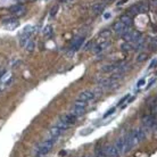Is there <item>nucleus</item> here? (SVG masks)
Instances as JSON below:
<instances>
[{
    "mask_svg": "<svg viewBox=\"0 0 157 157\" xmlns=\"http://www.w3.org/2000/svg\"><path fill=\"white\" fill-rule=\"evenodd\" d=\"M56 141H57V139H55V138L47 137L46 138V140L42 141L40 145L38 146V148H36V151H34V155H36V157L46 156L47 154L50 153V150H51L52 147L55 146Z\"/></svg>",
    "mask_w": 157,
    "mask_h": 157,
    "instance_id": "obj_1",
    "label": "nucleus"
},
{
    "mask_svg": "<svg viewBox=\"0 0 157 157\" xmlns=\"http://www.w3.org/2000/svg\"><path fill=\"white\" fill-rule=\"evenodd\" d=\"M77 117L74 116L73 114L69 113V114H65L63 116L57 121V123L55 124V126H57L59 130H62L63 132L66 131L67 129H69L72 125H74V123L77 122Z\"/></svg>",
    "mask_w": 157,
    "mask_h": 157,
    "instance_id": "obj_2",
    "label": "nucleus"
},
{
    "mask_svg": "<svg viewBox=\"0 0 157 157\" xmlns=\"http://www.w3.org/2000/svg\"><path fill=\"white\" fill-rule=\"evenodd\" d=\"M87 106H88L87 103L77 100L75 101V104L73 105V107L69 113L73 114L77 118H79V117H81L82 115H84V113L87 112Z\"/></svg>",
    "mask_w": 157,
    "mask_h": 157,
    "instance_id": "obj_3",
    "label": "nucleus"
},
{
    "mask_svg": "<svg viewBox=\"0 0 157 157\" xmlns=\"http://www.w3.org/2000/svg\"><path fill=\"white\" fill-rule=\"evenodd\" d=\"M97 98V95L95 92V90H84L77 96V100L79 101H83V103H90V101L95 100Z\"/></svg>",
    "mask_w": 157,
    "mask_h": 157,
    "instance_id": "obj_4",
    "label": "nucleus"
},
{
    "mask_svg": "<svg viewBox=\"0 0 157 157\" xmlns=\"http://www.w3.org/2000/svg\"><path fill=\"white\" fill-rule=\"evenodd\" d=\"M84 36H75L74 39H73V41H72V43H71V47H69V56H72V55H74L75 54V51L77 50H79V49L82 47V44L84 43Z\"/></svg>",
    "mask_w": 157,
    "mask_h": 157,
    "instance_id": "obj_5",
    "label": "nucleus"
},
{
    "mask_svg": "<svg viewBox=\"0 0 157 157\" xmlns=\"http://www.w3.org/2000/svg\"><path fill=\"white\" fill-rule=\"evenodd\" d=\"M110 46V41L107 39V40H104L101 41V42H98V43L95 44V47H93L92 51L95 55H99L101 52L104 51L105 49H107Z\"/></svg>",
    "mask_w": 157,
    "mask_h": 157,
    "instance_id": "obj_6",
    "label": "nucleus"
},
{
    "mask_svg": "<svg viewBox=\"0 0 157 157\" xmlns=\"http://www.w3.org/2000/svg\"><path fill=\"white\" fill-rule=\"evenodd\" d=\"M124 62H115V63H110V64H106L104 65L100 69V71L103 73H114L116 71Z\"/></svg>",
    "mask_w": 157,
    "mask_h": 157,
    "instance_id": "obj_7",
    "label": "nucleus"
},
{
    "mask_svg": "<svg viewBox=\"0 0 157 157\" xmlns=\"http://www.w3.org/2000/svg\"><path fill=\"white\" fill-rule=\"evenodd\" d=\"M113 30L114 32L116 33L117 36H122L123 33H125L128 30H130L129 26H126L125 24H123L121 21H117V22H115L113 25Z\"/></svg>",
    "mask_w": 157,
    "mask_h": 157,
    "instance_id": "obj_8",
    "label": "nucleus"
},
{
    "mask_svg": "<svg viewBox=\"0 0 157 157\" xmlns=\"http://www.w3.org/2000/svg\"><path fill=\"white\" fill-rule=\"evenodd\" d=\"M9 12L12 13L13 15H15V16H23L25 14V7L21 4L14 5L9 8Z\"/></svg>",
    "mask_w": 157,
    "mask_h": 157,
    "instance_id": "obj_9",
    "label": "nucleus"
},
{
    "mask_svg": "<svg viewBox=\"0 0 157 157\" xmlns=\"http://www.w3.org/2000/svg\"><path fill=\"white\" fill-rule=\"evenodd\" d=\"M105 7H106V2H97V4L91 6V14L92 15H99L104 12Z\"/></svg>",
    "mask_w": 157,
    "mask_h": 157,
    "instance_id": "obj_10",
    "label": "nucleus"
},
{
    "mask_svg": "<svg viewBox=\"0 0 157 157\" xmlns=\"http://www.w3.org/2000/svg\"><path fill=\"white\" fill-rule=\"evenodd\" d=\"M2 24H4V26H6V28L13 30V28H15L17 25H18V21H17L16 18L10 17V18H6V20L2 21Z\"/></svg>",
    "mask_w": 157,
    "mask_h": 157,
    "instance_id": "obj_11",
    "label": "nucleus"
},
{
    "mask_svg": "<svg viewBox=\"0 0 157 157\" xmlns=\"http://www.w3.org/2000/svg\"><path fill=\"white\" fill-rule=\"evenodd\" d=\"M121 21L123 24H125L126 26H131V24H132V17L130 16V15H128V14H125V15H122L121 17H120V20Z\"/></svg>",
    "mask_w": 157,
    "mask_h": 157,
    "instance_id": "obj_12",
    "label": "nucleus"
},
{
    "mask_svg": "<svg viewBox=\"0 0 157 157\" xmlns=\"http://www.w3.org/2000/svg\"><path fill=\"white\" fill-rule=\"evenodd\" d=\"M138 6V10H139V14H142V13H146L148 10V2L146 1H140L137 4Z\"/></svg>",
    "mask_w": 157,
    "mask_h": 157,
    "instance_id": "obj_13",
    "label": "nucleus"
},
{
    "mask_svg": "<svg viewBox=\"0 0 157 157\" xmlns=\"http://www.w3.org/2000/svg\"><path fill=\"white\" fill-rule=\"evenodd\" d=\"M52 34H54L52 26L51 25H47V26L43 28V36L44 38H47V39H49V38H51L52 36Z\"/></svg>",
    "mask_w": 157,
    "mask_h": 157,
    "instance_id": "obj_14",
    "label": "nucleus"
},
{
    "mask_svg": "<svg viewBox=\"0 0 157 157\" xmlns=\"http://www.w3.org/2000/svg\"><path fill=\"white\" fill-rule=\"evenodd\" d=\"M133 49V46L132 43H130V42H123L121 44V50L124 52H128V51H131Z\"/></svg>",
    "mask_w": 157,
    "mask_h": 157,
    "instance_id": "obj_15",
    "label": "nucleus"
},
{
    "mask_svg": "<svg viewBox=\"0 0 157 157\" xmlns=\"http://www.w3.org/2000/svg\"><path fill=\"white\" fill-rule=\"evenodd\" d=\"M126 14H129L130 16H134V15H138L139 14V10H138V6L137 4L133 5V6H131L129 8V10H128V13Z\"/></svg>",
    "mask_w": 157,
    "mask_h": 157,
    "instance_id": "obj_16",
    "label": "nucleus"
},
{
    "mask_svg": "<svg viewBox=\"0 0 157 157\" xmlns=\"http://www.w3.org/2000/svg\"><path fill=\"white\" fill-rule=\"evenodd\" d=\"M34 47H36V43H34V41L31 39V40L28 41V43L25 44V47L24 48L26 49V51H28V52H32L33 50H34Z\"/></svg>",
    "mask_w": 157,
    "mask_h": 157,
    "instance_id": "obj_17",
    "label": "nucleus"
},
{
    "mask_svg": "<svg viewBox=\"0 0 157 157\" xmlns=\"http://www.w3.org/2000/svg\"><path fill=\"white\" fill-rule=\"evenodd\" d=\"M147 58H148V54H147V52H140L137 56V62L138 63H142V62H145Z\"/></svg>",
    "mask_w": 157,
    "mask_h": 157,
    "instance_id": "obj_18",
    "label": "nucleus"
},
{
    "mask_svg": "<svg viewBox=\"0 0 157 157\" xmlns=\"http://www.w3.org/2000/svg\"><path fill=\"white\" fill-rule=\"evenodd\" d=\"M109 36H110V31H109V30H104V31H101L100 34H99V38H100V39H105V40H107Z\"/></svg>",
    "mask_w": 157,
    "mask_h": 157,
    "instance_id": "obj_19",
    "label": "nucleus"
},
{
    "mask_svg": "<svg viewBox=\"0 0 157 157\" xmlns=\"http://www.w3.org/2000/svg\"><path fill=\"white\" fill-rule=\"evenodd\" d=\"M149 47H150V49H153V50L157 48V36H155L153 39L150 40V46H149Z\"/></svg>",
    "mask_w": 157,
    "mask_h": 157,
    "instance_id": "obj_20",
    "label": "nucleus"
},
{
    "mask_svg": "<svg viewBox=\"0 0 157 157\" xmlns=\"http://www.w3.org/2000/svg\"><path fill=\"white\" fill-rule=\"evenodd\" d=\"M58 8H59V7H58L57 5L56 6H54V7L51 8V10H50V13H49V15H50L51 17H54L57 14V12H58Z\"/></svg>",
    "mask_w": 157,
    "mask_h": 157,
    "instance_id": "obj_21",
    "label": "nucleus"
},
{
    "mask_svg": "<svg viewBox=\"0 0 157 157\" xmlns=\"http://www.w3.org/2000/svg\"><path fill=\"white\" fill-rule=\"evenodd\" d=\"M129 97H130L129 95H125V96L123 97V98H122L121 100H120L118 103H117V106H121V105L123 104V103H124L125 100H128V99H129Z\"/></svg>",
    "mask_w": 157,
    "mask_h": 157,
    "instance_id": "obj_22",
    "label": "nucleus"
},
{
    "mask_svg": "<svg viewBox=\"0 0 157 157\" xmlns=\"http://www.w3.org/2000/svg\"><path fill=\"white\" fill-rule=\"evenodd\" d=\"M114 112H115V107H113L112 109H109L108 112H106V113H105V115H104V118H106V117H108L109 115H112V114H113Z\"/></svg>",
    "mask_w": 157,
    "mask_h": 157,
    "instance_id": "obj_23",
    "label": "nucleus"
},
{
    "mask_svg": "<svg viewBox=\"0 0 157 157\" xmlns=\"http://www.w3.org/2000/svg\"><path fill=\"white\" fill-rule=\"evenodd\" d=\"M149 5L153 7H157V0H149Z\"/></svg>",
    "mask_w": 157,
    "mask_h": 157,
    "instance_id": "obj_24",
    "label": "nucleus"
},
{
    "mask_svg": "<svg viewBox=\"0 0 157 157\" xmlns=\"http://www.w3.org/2000/svg\"><path fill=\"white\" fill-rule=\"evenodd\" d=\"M156 65H157V59H153V62L149 65V69H153L154 66H156Z\"/></svg>",
    "mask_w": 157,
    "mask_h": 157,
    "instance_id": "obj_25",
    "label": "nucleus"
},
{
    "mask_svg": "<svg viewBox=\"0 0 157 157\" xmlns=\"http://www.w3.org/2000/svg\"><path fill=\"white\" fill-rule=\"evenodd\" d=\"M145 82H146L145 79H142V80L139 81V82H138V88H140L141 85H144V84H145Z\"/></svg>",
    "mask_w": 157,
    "mask_h": 157,
    "instance_id": "obj_26",
    "label": "nucleus"
},
{
    "mask_svg": "<svg viewBox=\"0 0 157 157\" xmlns=\"http://www.w3.org/2000/svg\"><path fill=\"white\" fill-rule=\"evenodd\" d=\"M155 82H156V79H153V80H151V81H150V82H149L148 87H147V88H146V89H149V88H150V87H151V85L154 84V83H155Z\"/></svg>",
    "mask_w": 157,
    "mask_h": 157,
    "instance_id": "obj_27",
    "label": "nucleus"
},
{
    "mask_svg": "<svg viewBox=\"0 0 157 157\" xmlns=\"http://www.w3.org/2000/svg\"><path fill=\"white\" fill-rule=\"evenodd\" d=\"M109 17H110V13H108V12L105 13V14H104V18H105V20H108Z\"/></svg>",
    "mask_w": 157,
    "mask_h": 157,
    "instance_id": "obj_28",
    "label": "nucleus"
},
{
    "mask_svg": "<svg viewBox=\"0 0 157 157\" xmlns=\"http://www.w3.org/2000/svg\"><path fill=\"white\" fill-rule=\"evenodd\" d=\"M125 2H128V0H120V1L117 2V6H122V5L125 4Z\"/></svg>",
    "mask_w": 157,
    "mask_h": 157,
    "instance_id": "obj_29",
    "label": "nucleus"
},
{
    "mask_svg": "<svg viewBox=\"0 0 157 157\" xmlns=\"http://www.w3.org/2000/svg\"><path fill=\"white\" fill-rule=\"evenodd\" d=\"M59 2H67V0H58Z\"/></svg>",
    "mask_w": 157,
    "mask_h": 157,
    "instance_id": "obj_30",
    "label": "nucleus"
},
{
    "mask_svg": "<svg viewBox=\"0 0 157 157\" xmlns=\"http://www.w3.org/2000/svg\"><path fill=\"white\" fill-rule=\"evenodd\" d=\"M106 2H110V1H113V0H105Z\"/></svg>",
    "mask_w": 157,
    "mask_h": 157,
    "instance_id": "obj_31",
    "label": "nucleus"
},
{
    "mask_svg": "<svg viewBox=\"0 0 157 157\" xmlns=\"http://www.w3.org/2000/svg\"><path fill=\"white\" fill-rule=\"evenodd\" d=\"M28 1H30V2H33V1H36V0H28Z\"/></svg>",
    "mask_w": 157,
    "mask_h": 157,
    "instance_id": "obj_32",
    "label": "nucleus"
},
{
    "mask_svg": "<svg viewBox=\"0 0 157 157\" xmlns=\"http://www.w3.org/2000/svg\"><path fill=\"white\" fill-rule=\"evenodd\" d=\"M67 1H73V0H67Z\"/></svg>",
    "mask_w": 157,
    "mask_h": 157,
    "instance_id": "obj_33",
    "label": "nucleus"
},
{
    "mask_svg": "<svg viewBox=\"0 0 157 157\" xmlns=\"http://www.w3.org/2000/svg\"><path fill=\"white\" fill-rule=\"evenodd\" d=\"M84 157H90V156H84Z\"/></svg>",
    "mask_w": 157,
    "mask_h": 157,
    "instance_id": "obj_34",
    "label": "nucleus"
}]
</instances>
